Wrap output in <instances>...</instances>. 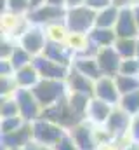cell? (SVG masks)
Here are the masks:
<instances>
[{
	"label": "cell",
	"instance_id": "cell-1",
	"mask_svg": "<svg viewBox=\"0 0 139 150\" xmlns=\"http://www.w3.org/2000/svg\"><path fill=\"white\" fill-rule=\"evenodd\" d=\"M32 91L42 108L65 100L70 94V89L65 80H49V79H42Z\"/></svg>",
	"mask_w": 139,
	"mask_h": 150
},
{
	"label": "cell",
	"instance_id": "cell-2",
	"mask_svg": "<svg viewBox=\"0 0 139 150\" xmlns=\"http://www.w3.org/2000/svg\"><path fill=\"white\" fill-rule=\"evenodd\" d=\"M96 11H92L87 5H78L71 7L66 11L65 25L70 30V33H80V35H89V32L96 26Z\"/></svg>",
	"mask_w": 139,
	"mask_h": 150
},
{
	"label": "cell",
	"instance_id": "cell-3",
	"mask_svg": "<svg viewBox=\"0 0 139 150\" xmlns=\"http://www.w3.org/2000/svg\"><path fill=\"white\" fill-rule=\"evenodd\" d=\"M40 119H45V120H49V122H54V124L65 127L66 131H70L73 126L84 122V119H80L77 113L70 108L68 96H66L65 100H61V101L51 105V107L42 108V115H40Z\"/></svg>",
	"mask_w": 139,
	"mask_h": 150
},
{
	"label": "cell",
	"instance_id": "cell-4",
	"mask_svg": "<svg viewBox=\"0 0 139 150\" xmlns=\"http://www.w3.org/2000/svg\"><path fill=\"white\" fill-rule=\"evenodd\" d=\"M66 7H59V5H51V4H44L37 9H32L26 14V19L30 25L35 26H47L52 23H61L66 18Z\"/></svg>",
	"mask_w": 139,
	"mask_h": 150
},
{
	"label": "cell",
	"instance_id": "cell-5",
	"mask_svg": "<svg viewBox=\"0 0 139 150\" xmlns=\"http://www.w3.org/2000/svg\"><path fill=\"white\" fill-rule=\"evenodd\" d=\"M68 131L54 122H49L45 119H38L33 122V140L42 147L52 149Z\"/></svg>",
	"mask_w": 139,
	"mask_h": 150
},
{
	"label": "cell",
	"instance_id": "cell-6",
	"mask_svg": "<svg viewBox=\"0 0 139 150\" xmlns=\"http://www.w3.org/2000/svg\"><path fill=\"white\" fill-rule=\"evenodd\" d=\"M47 42L49 40H47V35H45V30L42 26H35V25H30L23 32V35L18 38V44L23 49H26L33 58L44 54Z\"/></svg>",
	"mask_w": 139,
	"mask_h": 150
},
{
	"label": "cell",
	"instance_id": "cell-7",
	"mask_svg": "<svg viewBox=\"0 0 139 150\" xmlns=\"http://www.w3.org/2000/svg\"><path fill=\"white\" fill-rule=\"evenodd\" d=\"M19 105V115L26 120V122H35L40 119L42 115V107L40 103L37 101L33 91L32 89H23V87H18V91L12 94Z\"/></svg>",
	"mask_w": 139,
	"mask_h": 150
},
{
	"label": "cell",
	"instance_id": "cell-8",
	"mask_svg": "<svg viewBox=\"0 0 139 150\" xmlns=\"http://www.w3.org/2000/svg\"><path fill=\"white\" fill-rule=\"evenodd\" d=\"M131 122H132V115H129L127 112H124L120 107H115L103 127L110 133V136H111L113 142H115V140H118V138L129 136ZM131 140H132V138H131Z\"/></svg>",
	"mask_w": 139,
	"mask_h": 150
},
{
	"label": "cell",
	"instance_id": "cell-9",
	"mask_svg": "<svg viewBox=\"0 0 139 150\" xmlns=\"http://www.w3.org/2000/svg\"><path fill=\"white\" fill-rule=\"evenodd\" d=\"M68 133L80 150H99V142L96 138V126H92L89 120L73 126Z\"/></svg>",
	"mask_w": 139,
	"mask_h": 150
},
{
	"label": "cell",
	"instance_id": "cell-10",
	"mask_svg": "<svg viewBox=\"0 0 139 150\" xmlns=\"http://www.w3.org/2000/svg\"><path fill=\"white\" fill-rule=\"evenodd\" d=\"M33 67L37 68V72L40 74L42 79H49V80H65L66 82V79L70 75L68 67H63V65L45 58L44 54L33 58Z\"/></svg>",
	"mask_w": 139,
	"mask_h": 150
},
{
	"label": "cell",
	"instance_id": "cell-11",
	"mask_svg": "<svg viewBox=\"0 0 139 150\" xmlns=\"http://www.w3.org/2000/svg\"><path fill=\"white\" fill-rule=\"evenodd\" d=\"M30 142H33V122H25L19 129L7 134H0V145L7 150L25 149Z\"/></svg>",
	"mask_w": 139,
	"mask_h": 150
},
{
	"label": "cell",
	"instance_id": "cell-12",
	"mask_svg": "<svg viewBox=\"0 0 139 150\" xmlns=\"http://www.w3.org/2000/svg\"><path fill=\"white\" fill-rule=\"evenodd\" d=\"M94 98L101 100V101L111 105V107H118L122 94H120V91L117 87L115 77H106V75H103L101 79L96 80V84H94Z\"/></svg>",
	"mask_w": 139,
	"mask_h": 150
},
{
	"label": "cell",
	"instance_id": "cell-13",
	"mask_svg": "<svg viewBox=\"0 0 139 150\" xmlns=\"http://www.w3.org/2000/svg\"><path fill=\"white\" fill-rule=\"evenodd\" d=\"M98 65L101 68V74L106 77H117L120 74V65H122V58L117 52V49L111 47H101L96 54Z\"/></svg>",
	"mask_w": 139,
	"mask_h": 150
},
{
	"label": "cell",
	"instance_id": "cell-14",
	"mask_svg": "<svg viewBox=\"0 0 139 150\" xmlns=\"http://www.w3.org/2000/svg\"><path fill=\"white\" fill-rule=\"evenodd\" d=\"M115 33L118 38H138L139 30L138 23H136V16H134V9L132 7H124L120 9V16L115 26Z\"/></svg>",
	"mask_w": 139,
	"mask_h": 150
},
{
	"label": "cell",
	"instance_id": "cell-15",
	"mask_svg": "<svg viewBox=\"0 0 139 150\" xmlns=\"http://www.w3.org/2000/svg\"><path fill=\"white\" fill-rule=\"evenodd\" d=\"M44 56L68 68H71L73 59H75V52L71 51V47L66 42H47Z\"/></svg>",
	"mask_w": 139,
	"mask_h": 150
},
{
	"label": "cell",
	"instance_id": "cell-16",
	"mask_svg": "<svg viewBox=\"0 0 139 150\" xmlns=\"http://www.w3.org/2000/svg\"><path fill=\"white\" fill-rule=\"evenodd\" d=\"M94 80L77 72L75 68H70V75L66 79V86H68L70 93H78V94H85L94 98Z\"/></svg>",
	"mask_w": 139,
	"mask_h": 150
},
{
	"label": "cell",
	"instance_id": "cell-17",
	"mask_svg": "<svg viewBox=\"0 0 139 150\" xmlns=\"http://www.w3.org/2000/svg\"><path fill=\"white\" fill-rule=\"evenodd\" d=\"M113 108H115V107L104 103V101L98 100V98H92L91 103H89V110H87V119H85V120H89V122H91L92 126H96V127H101V126L106 124V120H108V117L111 115Z\"/></svg>",
	"mask_w": 139,
	"mask_h": 150
},
{
	"label": "cell",
	"instance_id": "cell-18",
	"mask_svg": "<svg viewBox=\"0 0 139 150\" xmlns=\"http://www.w3.org/2000/svg\"><path fill=\"white\" fill-rule=\"evenodd\" d=\"M71 68H75L77 72H80L82 75H85V77H89V79H92L94 82L103 77L96 56H75Z\"/></svg>",
	"mask_w": 139,
	"mask_h": 150
},
{
	"label": "cell",
	"instance_id": "cell-19",
	"mask_svg": "<svg viewBox=\"0 0 139 150\" xmlns=\"http://www.w3.org/2000/svg\"><path fill=\"white\" fill-rule=\"evenodd\" d=\"M87 37L91 40V44H94L98 49L115 45V42H117V38H118L113 28H99V26H94V28L89 32Z\"/></svg>",
	"mask_w": 139,
	"mask_h": 150
},
{
	"label": "cell",
	"instance_id": "cell-20",
	"mask_svg": "<svg viewBox=\"0 0 139 150\" xmlns=\"http://www.w3.org/2000/svg\"><path fill=\"white\" fill-rule=\"evenodd\" d=\"M14 79H16L18 87H23V89H33L35 86L42 80L40 74L37 72V68L33 67V63L25 67V68H21V70H18L14 74Z\"/></svg>",
	"mask_w": 139,
	"mask_h": 150
},
{
	"label": "cell",
	"instance_id": "cell-21",
	"mask_svg": "<svg viewBox=\"0 0 139 150\" xmlns=\"http://www.w3.org/2000/svg\"><path fill=\"white\" fill-rule=\"evenodd\" d=\"M118 16H120V7L110 5V7H106V9L99 11L96 14V26H99V28H113L115 30Z\"/></svg>",
	"mask_w": 139,
	"mask_h": 150
},
{
	"label": "cell",
	"instance_id": "cell-22",
	"mask_svg": "<svg viewBox=\"0 0 139 150\" xmlns=\"http://www.w3.org/2000/svg\"><path fill=\"white\" fill-rule=\"evenodd\" d=\"M91 96L85 94H78V93H70L68 94V105L73 112L77 113L80 119H87V110H89V103H91Z\"/></svg>",
	"mask_w": 139,
	"mask_h": 150
},
{
	"label": "cell",
	"instance_id": "cell-23",
	"mask_svg": "<svg viewBox=\"0 0 139 150\" xmlns=\"http://www.w3.org/2000/svg\"><path fill=\"white\" fill-rule=\"evenodd\" d=\"M44 30H45V35H47L49 42H66L70 37V30L66 28L65 21L47 25V26H44Z\"/></svg>",
	"mask_w": 139,
	"mask_h": 150
},
{
	"label": "cell",
	"instance_id": "cell-24",
	"mask_svg": "<svg viewBox=\"0 0 139 150\" xmlns=\"http://www.w3.org/2000/svg\"><path fill=\"white\" fill-rule=\"evenodd\" d=\"M139 38V37H138ZM138 38H117L115 42V49L120 54L122 59H129V58H136V51H138Z\"/></svg>",
	"mask_w": 139,
	"mask_h": 150
},
{
	"label": "cell",
	"instance_id": "cell-25",
	"mask_svg": "<svg viewBox=\"0 0 139 150\" xmlns=\"http://www.w3.org/2000/svg\"><path fill=\"white\" fill-rule=\"evenodd\" d=\"M9 61H11V65L14 67V70L18 72V70H21V68L32 65V63H33V56H32L26 49H23V47L18 44L16 49H14V52H12V56L9 58Z\"/></svg>",
	"mask_w": 139,
	"mask_h": 150
},
{
	"label": "cell",
	"instance_id": "cell-26",
	"mask_svg": "<svg viewBox=\"0 0 139 150\" xmlns=\"http://www.w3.org/2000/svg\"><path fill=\"white\" fill-rule=\"evenodd\" d=\"M118 107L124 112H127L129 115H132V117L138 115L139 113V89L132 91V93H127V94H122Z\"/></svg>",
	"mask_w": 139,
	"mask_h": 150
},
{
	"label": "cell",
	"instance_id": "cell-27",
	"mask_svg": "<svg viewBox=\"0 0 139 150\" xmlns=\"http://www.w3.org/2000/svg\"><path fill=\"white\" fill-rule=\"evenodd\" d=\"M115 82H117V87H118L120 94H127V93H132V91L139 89L138 75H117Z\"/></svg>",
	"mask_w": 139,
	"mask_h": 150
},
{
	"label": "cell",
	"instance_id": "cell-28",
	"mask_svg": "<svg viewBox=\"0 0 139 150\" xmlns=\"http://www.w3.org/2000/svg\"><path fill=\"white\" fill-rule=\"evenodd\" d=\"M0 115H2V119H5V117H18L19 115V105H18L14 96H2Z\"/></svg>",
	"mask_w": 139,
	"mask_h": 150
},
{
	"label": "cell",
	"instance_id": "cell-29",
	"mask_svg": "<svg viewBox=\"0 0 139 150\" xmlns=\"http://www.w3.org/2000/svg\"><path fill=\"white\" fill-rule=\"evenodd\" d=\"M5 5H7V11L5 12L16 14V16H26L32 11L30 0H5Z\"/></svg>",
	"mask_w": 139,
	"mask_h": 150
},
{
	"label": "cell",
	"instance_id": "cell-30",
	"mask_svg": "<svg viewBox=\"0 0 139 150\" xmlns=\"http://www.w3.org/2000/svg\"><path fill=\"white\" fill-rule=\"evenodd\" d=\"M25 122H26V120H25L21 115H18V117H5V119L0 120V134L12 133V131L19 129Z\"/></svg>",
	"mask_w": 139,
	"mask_h": 150
},
{
	"label": "cell",
	"instance_id": "cell-31",
	"mask_svg": "<svg viewBox=\"0 0 139 150\" xmlns=\"http://www.w3.org/2000/svg\"><path fill=\"white\" fill-rule=\"evenodd\" d=\"M118 75H138V77H139V59H138V58L122 59L120 74H118Z\"/></svg>",
	"mask_w": 139,
	"mask_h": 150
},
{
	"label": "cell",
	"instance_id": "cell-32",
	"mask_svg": "<svg viewBox=\"0 0 139 150\" xmlns=\"http://www.w3.org/2000/svg\"><path fill=\"white\" fill-rule=\"evenodd\" d=\"M2 96H12L18 91V84L14 75H2Z\"/></svg>",
	"mask_w": 139,
	"mask_h": 150
},
{
	"label": "cell",
	"instance_id": "cell-33",
	"mask_svg": "<svg viewBox=\"0 0 139 150\" xmlns=\"http://www.w3.org/2000/svg\"><path fill=\"white\" fill-rule=\"evenodd\" d=\"M54 150H80L78 147H77V143H75V140L71 138V134L70 133H66L54 147H52Z\"/></svg>",
	"mask_w": 139,
	"mask_h": 150
},
{
	"label": "cell",
	"instance_id": "cell-34",
	"mask_svg": "<svg viewBox=\"0 0 139 150\" xmlns=\"http://www.w3.org/2000/svg\"><path fill=\"white\" fill-rule=\"evenodd\" d=\"M85 5H87V7H91L92 11L99 12V11L106 9V7L113 5V0H85Z\"/></svg>",
	"mask_w": 139,
	"mask_h": 150
},
{
	"label": "cell",
	"instance_id": "cell-35",
	"mask_svg": "<svg viewBox=\"0 0 139 150\" xmlns=\"http://www.w3.org/2000/svg\"><path fill=\"white\" fill-rule=\"evenodd\" d=\"M129 136L132 138V142H138V143H139V113L132 117V122H131V131H129Z\"/></svg>",
	"mask_w": 139,
	"mask_h": 150
},
{
	"label": "cell",
	"instance_id": "cell-36",
	"mask_svg": "<svg viewBox=\"0 0 139 150\" xmlns=\"http://www.w3.org/2000/svg\"><path fill=\"white\" fill-rule=\"evenodd\" d=\"M14 74H16V70L11 65V61L9 59H2L0 61V75H14Z\"/></svg>",
	"mask_w": 139,
	"mask_h": 150
},
{
	"label": "cell",
	"instance_id": "cell-37",
	"mask_svg": "<svg viewBox=\"0 0 139 150\" xmlns=\"http://www.w3.org/2000/svg\"><path fill=\"white\" fill-rule=\"evenodd\" d=\"M139 0H113V5L124 9V7H134Z\"/></svg>",
	"mask_w": 139,
	"mask_h": 150
},
{
	"label": "cell",
	"instance_id": "cell-38",
	"mask_svg": "<svg viewBox=\"0 0 139 150\" xmlns=\"http://www.w3.org/2000/svg\"><path fill=\"white\" fill-rule=\"evenodd\" d=\"M23 150H45V147H42L40 143H37V142L33 140V142H30V143H28Z\"/></svg>",
	"mask_w": 139,
	"mask_h": 150
},
{
	"label": "cell",
	"instance_id": "cell-39",
	"mask_svg": "<svg viewBox=\"0 0 139 150\" xmlns=\"http://www.w3.org/2000/svg\"><path fill=\"white\" fill-rule=\"evenodd\" d=\"M78 5H85V0H66V9L78 7Z\"/></svg>",
	"mask_w": 139,
	"mask_h": 150
},
{
	"label": "cell",
	"instance_id": "cell-40",
	"mask_svg": "<svg viewBox=\"0 0 139 150\" xmlns=\"http://www.w3.org/2000/svg\"><path fill=\"white\" fill-rule=\"evenodd\" d=\"M47 4H51V5H59V7H66V0H47Z\"/></svg>",
	"mask_w": 139,
	"mask_h": 150
},
{
	"label": "cell",
	"instance_id": "cell-41",
	"mask_svg": "<svg viewBox=\"0 0 139 150\" xmlns=\"http://www.w3.org/2000/svg\"><path fill=\"white\" fill-rule=\"evenodd\" d=\"M30 4H32V9H37V7L47 4V0H30Z\"/></svg>",
	"mask_w": 139,
	"mask_h": 150
},
{
	"label": "cell",
	"instance_id": "cell-42",
	"mask_svg": "<svg viewBox=\"0 0 139 150\" xmlns=\"http://www.w3.org/2000/svg\"><path fill=\"white\" fill-rule=\"evenodd\" d=\"M122 150H139V143L138 142H131L125 149H122Z\"/></svg>",
	"mask_w": 139,
	"mask_h": 150
},
{
	"label": "cell",
	"instance_id": "cell-43",
	"mask_svg": "<svg viewBox=\"0 0 139 150\" xmlns=\"http://www.w3.org/2000/svg\"><path fill=\"white\" fill-rule=\"evenodd\" d=\"M134 9V16H136V23H138V30H139V2L132 7Z\"/></svg>",
	"mask_w": 139,
	"mask_h": 150
},
{
	"label": "cell",
	"instance_id": "cell-44",
	"mask_svg": "<svg viewBox=\"0 0 139 150\" xmlns=\"http://www.w3.org/2000/svg\"><path fill=\"white\" fill-rule=\"evenodd\" d=\"M99 150H120V149H118V147H115L113 143H110V145H101Z\"/></svg>",
	"mask_w": 139,
	"mask_h": 150
},
{
	"label": "cell",
	"instance_id": "cell-45",
	"mask_svg": "<svg viewBox=\"0 0 139 150\" xmlns=\"http://www.w3.org/2000/svg\"><path fill=\"white\" fill-rule=\"evenodd\" d=\"M136 58L139 59V38H138V51H136Z\"/></svg>",
	"mask_w": 139,
	"mask_h": 150
},
{
	"label": "cell",
	"instance_id": "cell-46",
	"mask_svg": "<svg viewBox=\"0 0 139 150\" xmlns=\"http://www.w3.org/2000/svg\"><path fill=\"white\" fill-rule=\"evenodd\" d=\"M45 150H54V149H49V147H45Z\"/></svg>",
	"mask_w": 139,
	"mask_h": 150
},
{
	"label": "cell",
	"instance_id": "cell-47",
	"mask_svg": "<svg viewBox=\"0 0 139 150\" xmlns=\"http://www.w3.org/2000/svg\"><path fill=\"white\" fill-rule=\"evenodd\" d=\"M12 150H23V149H12Z\"/></svg>",
	"mask_w": 139,
	"mask_h": 150
}]
</instances>
